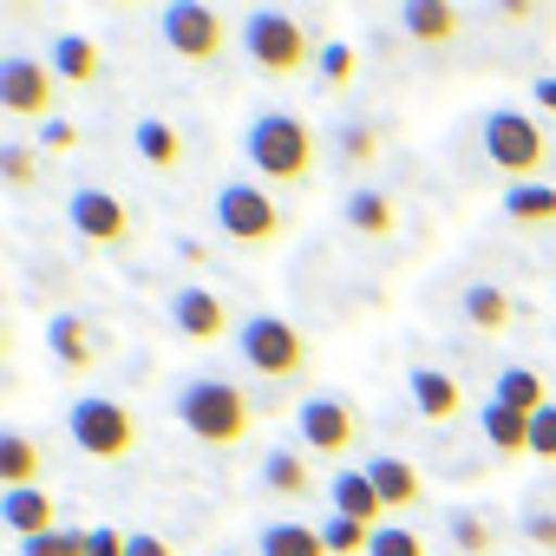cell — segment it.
Segmentation results:
<instances>
[{"instance_id": "obj_1", "label": "cell", "mask_w": 556, "mask_h": 556, "mask_svg": "<svg viewBox=\"0 0 556 556\" xmlns=\"http://www.w3.org/2000/svg\"><path fill=\"white\" fill-rule=\"evenodd\" d=\"M249 164L268 177V184H308L315 177V131L295 118V112H262L242 138Z\"/></svg>"}, {"instance_id": "obj_2", "label": "cell", "mask_w": 556, "mask_h": 556, "mask_svg": "<svg viewBox=\"0 0 556 556\" xmlns=\"http://www.w3.org/2000/svg\"><path fill=\"white\" fill-rule=\"evenodd\" d=\"M242 53H249L262 73H275V79H295V73H308V66L321 60L315 34H308L295 14H282V8H255V14L242 21Z\"/></svg>"}, {"instance_id": "obj_3", "label": "cell", "mask_w": 556, "mask_h": 556, "mask_svg": "<svg viewBox=\"0 0 556 556\" xmlns=\"http://www.w3.org/2000/svg\"><path fill=\"white\" fill-rule=\"evenodd\" d=\"M177 419H184L190 439H203V445H242L249 426H255V406H249L242 387H229V380H190V387L177 393Z\"/></svg>"}, {"instance_id": "obj_4", "label": "cell", "mask_w": 556, "mask_h": 556, "mask_svg": "<svg viewBox=\"0 0 556 556\" xmlns=\"http://www.w3.org/2000/svg\"><path fill=\"white\" fill-rule=\"evenodd\" d=\"M210 216H216L223 242H236V249H249V255H268L275 242H282V229H289L282 210H275V197L255 190V184H223L216 203H210Z\"/></svg>"}, {"instance_id": "obj_5", "label": "cell", "mask_w": 556, "mask_h": 556, "mask_svg": "<svg viewBox=\"0 0 556 556\" xmlns=\"http://www.w3.org/2000/svg\"><path fill=\"white\" fill-rule=\"evenodd\" d=\"M236 348H242V361L262 380H295V374H308V334L295 321H282V315H249L236 328Z\"/></svg>"}, {"instance_id": "obj_6", "label": "cell", "mask_w": 556, "mask_h": 556, "mask_svg": "<svg viewBox=\"0 0 556 556\" xmlns=\"http://www.w3.org/2000/svg\"><path fill=\"white\" fill-rule=\"evenodd\" d=\"M484 157L510 177V184H536V170H543V157H549V138H543V125L536 118H523V112H484Z\"/></svg>"}, {"instance_id": "obj_7", "label": "cell", "mask_w": 556, "mask_h": 556, "mask_svg": "<svg viewBox=\"0 0 556 556\" xmlns=\"http://www.w3.org/2000/svg\"><path fill=\"white\" fill-rule=\"evenodd\" d=\"M66 432H73V445H79L86 458H99V465H118V458H131V445H138V419H131V406H118V400H73Z\"/></svg>"}, {"instance_id": "obj_8", "label": "cell", "mask_w": 556, "mask_h": 556, "mask_svg": "<svg viewBox=\"0 0 556 556\" xmlns=\"http://www.w3.org/2000/svg\"><path fill=\"white\" fill-rule=\"evenodd\" d=\"M157 34H164V47H170L177 60H190V66H210V60H223V47H229L223 14H216V8H197V0H170V8L157 14Z\"/></svg>"}, {"instance_id": "obj_9", "label": "cell", "mask_w": 556, "mask_h": 556, "mask_svg": "<svg viewBox=\"0 0 556 556\" xmlns=\"http://www.w3.org/2000/svg\"><path fill=\"white\" fill-rule=\"evenodd\" d=\"M53 66L47 60H27V53H8L0 60V112H14V118H53Z\"/></svg>"}, {"instance_id": "obj_10", "label": "cell", "mask_w": 556, "mask_h": 556, "mask_svg": "<svg viewBox=\"0 0 556 556\" xmlns=\"http://www.w3.org/2000/svg\"><path fill=\"white\" fill-rule=\"evenodd\" d=\"M302 445H308L315 458H348V452L361 445V413H354L341 393L308 400V406H302Z\"/></svg>"}, {"instance_id": "obj_11", "label": "cell", "mask_w": 556, "mask_h": 556, "mask_svg": "<svg viewBox=\"0 0 556 556\" xmlns=\"http://www.w3.org/2000/svg\"><path fill=\"white\" fill-rule=\"evenodd\" d=\"M66 216H73V229H79V242H92V249H125L131 242V210L112 197V190H73L66 197Z\"/></svg>"}, {"instance_id": "obj_12", "label": "cell", "mask_w": 556, "mask_h": 556, "mask_svg": "<svg viewBox=\"0 0 556 556\" xmlns=\"http://www.w3.org/2000/svg\"><path fill=\"white\" fill-rule=\"evenodd\" d=\"M170 328L184 334V341H203V348H216L223 334H229V308H223V295H210V289H177L170 295Z\"/></svg>"}, {"instance_id": "obj_13", "label": "cell", "mask_w": 556, "mask_h": 556, "mask_svg": "<svg viewBox=\"0 0 556 556\" xmlns=\"http://www.w3.org/2000/svg\"><path fill=\"white\" fill-rule=\"evenodd\" d=\"M400 27L413 47H452L465 34V8H452V0H413V8H400Z\"/></svg>"}, {"instance_id": "obj_14", "label": "cell", "mask_w": 556, "mask_h": 556, "mask_svg": "<svg viewBox=\"0 0 556 556\" xmlns=\"http://www.w3.org/2000/svg\"><path fill=\"white\" fill-rule=\"evenodd\" d=\"M406 393H413L419 419H432V426H452V419L465 413V387H458L452 374H439V367H413V374H406Z\"/></svg>"}, {"instance_id": "obj_15", "label": "cell", "mask_w": 556, "mask_h": 556, "mask_svg": "<svg viewBox=\"0 0 556 556\" xmlns=\"http://www.w3.org/2000/svg\"><path fill=\"white\" fill-rule=\"evenodd\" d=\"M367 478H374V491H380V504H387V510H419V504H426V478H419L400 452L367 458Z\"/></svg>"}, {"instance_id": "obj_16", "label": "cell", "mask_w": 556, "mask_h": 556, "mask_svg": "<svg viewBox=\"0 0 556 556\" xmlns=\"http://www.w3.org/2000/svg\"><path fill=\"white\" fill-rule=\"evenodd\" d=\"M328 504H334V517H354V523H367V530H387V504H380V491H374L367 471H341V478L328 484Z\"/></svg>"}, {"instance_id": "obj_17", "label": "cell", "mask_w": 556, "mask_h": 556, "mask_svg": "<svg viewBox=\"0 0 556 556\" xmlns=\"http://www.w3.org/2000/svg\"><path fill=\"white\" fill-rule=\"evenodd\" d=\"M53 79L60 86H99V73H105V60H99V47L86 40V34H53Z\"/></svg>"}, {"instance_id": "obj_18", "label": "cell", "mask_w": 556, "mask_h": 556, "mask_svg": "<svg viewBox=\"0 0 556 556\" xmlns=\"http://www.w3.org/2000/svg\"><path fill=\"white\" fill-rule=\"evenodd\" d=\"M478 432H484V445H491L497 458H523V452H530V419L510 413L504 400H484V406H478Z\"/></svg>"}, {"instance_id": "obj_19", "label": "cell", "mask_w": 556, "mask_h": 556, "mask_svg": "<svg viewBox=\"0 0 556 556\" xmlns=\"http://www.w3.org/2000/svg\"><path fill=\"white\" fill-rule=\"evenodd\" d=\"M0 517H8V530H14L21 543L60 530V523H53V497H47L40 484H34V491H0Z\"/></svg>"}, {"instance_id": "obj_20", "label": "cell", "mask_w": 556, "mask_h": 556, "mask_svg": "<svg viewBox=\"0 0 556 556\" xmlns=\"http://www.w3.org/2000/svg\"><path fill=\"white\" fill-rule=\"evenodd\" d=\"M47 348H53V361H60L66 374H86V367L99 361V341H92V328H86L79 315H53V321H47Z\"/></svg>"}, {"instance_id": "obj_21", "label": "cell", "mask_w": 556, "mask_h": 556, "mask_svg": "<svg viewBox=\"0 0 556 556\" xmlns=\"http://www.w3.org/2000/svg\"><path fill=\"white\" fill-rule=\"evenodd\" d=\"M40 465H47V452L27 432H0V491H34Z\"/></svg>"}, {"instance_id": "obj_22", "label": "cell", "mask_w": 556, "mask_h": 556, "mask_svg": "<svg viewBox=\"0 0 556 556\" xmlns=\"http://www.w3.org/2000/svg\"><path fill=\"white\" fill-rule=\"evenodd\" d=\"M262 491H275V497H308V491H315L308 458H302L295 445H268V452H262Z\"/></svg>"}, {"instance_id": "obj_23", "label": "cell", "mask_w": 556, "mask_h": 556, "mask_svg": "<svg viewBox=\"0 0 556 556\" xmlns=\"http://www.w3.org/2000/svg\"><path fill=\"white\" fill-rule=\"evenodd\" d=\"M504 216L523 223V229H556V190L536 177V184H510L504 190Z\"/></svg>"}, {"instance_id": "obj_24", "label": "cell", "mask_w": 556, "mask_h": 556, "mask_svg": "<svg viewBox=\"0 0 556 556\" xmlns=\"http://www.w3.org/2000/svg\"><path fill=\"white\" fill-rule=\"evenodd\" d=\"M138 157L151 164V170H177L184 164V131L170 125V118H138Z\"/></svg>"}, {"instance_id": "obj_25", "label": "cell", "mask_w": 556, "mask_h": 556, "mask_svg": "<svg viewBox=\"0 0 556 556\" xmlns=\"http://www.w3.org/2000/svg\"><path fill=\"white\" fill-rule=\"evenodd\" d=\"M348 223H354L361 236L387 242V236L400 229V210H393V197H387V190H348Z\"/></svg>"}, {"instance_id": "obj_26", "label": "cell", "mask_w": 556, "mask_h": 556, "mask_svg": "<svg viewBox=\"0 0 556 556\" xmlns=\"http://www.w3.org/2000/svg\"><path fill=\"white\" fill-rule=\"evenodd\" d=\"M491 400H504L510 413H523V419H536L543 406H549V393H543V374L536 367H504L497 374V387H491Z\"/></svg>"}, {"instance_id": "obj_27", "label": "cell", "mask_w": 556, "mask_h": 556, "mask_svg": "<svg viewBox=\"0 0 556 556\" xmlns=\"http://www.w3.org/2000/svg\"><path fill=\"white\" fill-rule=\"evenodd\" d=\"M255 549H262V556H328L321 523H262Z\"/></svg>"}, {"instance_id": "obj_28", "label": "cell", "mask_w": 556, "mask_h": 556, "mask_svg": "<svg viewBox=\"0 0 556 556\" xmlns=\"http://www.w3.org/2000/svg\"><path fill=\"white\" fill-rule=\"evenodd\" d=\"M465 321H471L478 334H504V328H510V295H504L497 282H471V289H465Z\"/></svg>"}, {"instance_id": "obj_29", "label": "cell", "mask_w": 556, "mask_h": 556, "mask_svg": "<svg viewBox=\"0 0 556 556\" xmlns=\"http://www.w3.org/2000/svg\"><path fill=\"white\" fill-rule=\"evenodd\" d=\"M315 73H321V86H328V92H348V86H354V73H361V53H354L348 40H328V47H321V60H315Z\"/></svg>"}, {"instance_id": "obj_30", "label": "cell", "mask_w": 556, "mask_h": 556, "mask_svg": "<svg viewBox=\"0 0 556 556\" xmlns=\"http://www.w3.org/2000/svg\"><path fill=\"white\" fill-rule=\"evenodd\" d=\"M321 543H328V556H367L374 549V530L354 523V517H328L321 523Z\"/></svg>"}, {"instance_id": "obj_31", "label": "cell", "mask_w": 556, "mask_h": 556, "mask_svg": "<svg viewBox=\"0 0 556 556\" xmlns=\"http://www.w3.org/2000/svg\"><path fill=\"white\" fill-rule=\"evenodd\" d=\"M452 543H458V556H491L497 549V536H491V523L478 517V510H452Z\"/></svg>"}, {"instance_id": "obj_32", "label": "cell", "mask_w": 556, "mask_h": 556, "mask_svg": "<svg viewBox=\"0 0 556 556\" xmlns=\"http://www.w3.org/2000/svg\"><path fill=\"white\" fill-rule=\"evenodd\" d=\"M21 556H92V530H47L21 543Z\"/></svg>"}, {"instance_id": "obj_33", "label": "cell", "mask_w": 556, "mask_h": 556, "mask_svg": "<svg viewBox=\"0 0 556 556\" xmlns=\"http://www.w3.org/2000/svg\"><path fill=\"white\" fill-rule=\"evenodd\" d=\"M367 556H426V536H419V530L387 523V530H374V549H367Z\"/></svg>"}, {"instance_id": "obj_34", "label": "cell", "mask_w": 556, "mask_h": 556, "mask_svg": "<svg viewBox=\"0 0 556 556\" xmlns=\"http://www.w3.org/2000/svg\"><path fill=\"white\" fill-rule=\"evenodd\" d=\"M0 177H8L14 190H34V184H40V164H34V151H27V144H8V151H0Z\"/></svg>"}, {"instance_id": "obj_35", "label": "cell", "mask_w": 556, "mask_h": 556, "mask_svg": "<svg viewBox=\"0 0 556 556\" xmlns=\"http://www.w3.org/2000/svg\"><path fill=\"white\" fill-rule=\"evenodd\" d=\"M530 458H543V465H556V400L530 419Z\"/></svg>"}, {"instance_id": "obj_36", "label": "cell", "mask_w": 556, "mask_h": 556, "mask_svg": "<svg viewBox=\"0 0 556 556\" xmlns=\"http://www.w3.org/2000/svg\"><path fill=\"white\" fill-rule=\"evenodd\" d=\"M92 556H131V530L99 523V530H92Z\"/></svg>"}, {"instance_id": "obj_37", "label": "cell", "mask_w": 556, "mask_h": 556, "mask_svg": "<svg viewBox=\"0 0 556 556\" xmlns=\"http://www.w3.org/2000/svg\"><path fill=\"white\" fill-rule=\"evenodd\" d=\"M40 144H47V151H73V144H79V125H73V118H47Z\"/></svg>"}, {"instance_id": "obj_38", "label": "cell", "mask_w": 556, "mask_h": 556, "mask_svg": "<svg viewBox=\"0 0 556 556\" xmlns=\"http://www.w3.org/2000/svg\"><path fill=\"white\" fill-rule=\"evenodd\" d=\"M523 536L543 543V549H556V510H530V517H523Z\"/></svg>"}, {"instance_id": "obj_39", "label": "cell", "mask_w": 556, "mask_h": 556, "mask_svg": "<svg viewBox=\"0 0 556 556\" xmlns=\"http://www.w3.org/2000/svg\"><path fill=\"white\" fill-rule=\"evenodd\" d=\"M341 151H348V164H374V151H380V144H374V131H361V125H354Z\"/></svg>"}, {"instance_id": "obj_40", "label": "cell", "mask_w": 556, "mask_h": 556, "mask_svg": "<svg viewBox=\"0 0 556 556\" xmlns=\"http://www.w3.org/2000/svg\"><path fill=\"white\" fill-rule=\"evenodd\" d=\"M131 556H177L164 536H131Z\"/></svg>"}, {"instance_id": "obj_41", "label": "cell", "mask_w": 556, "mask_h": 556, "mask_svg": "<svg viewBox=\"0 0 556 556\" xmlns=\"http://www.w3.org/2000/svg\"><path fill=\"white\" fill-rule=\"evenodd\" d=\"M536 8H530V0H504V8H497V21H510V27H523Z\"/></svg>"}, {"instance_id": "obj_42", "label": "cell", "mask_w": 556, "mask_h": 556, "mask_svg": "<svg viewBox=\"0 0 556 556\" xmlns=\"http://www.w3.org/2000/svg\"><path fill=\"white\" fill-rule=\"evenodd\" d=\"M536 105H549V112H556V79H536Z\"/></svg>"}, {"instance_id": "obj_43", "label": "cell", "mask_w": 556, "mask_h": 556, "mask_svg": "<svg viewBox=\"0 0 556 556\" xmlns=\"http://www.w3.org/2000/svg\"><path fill=\"white\" fill-rule=\"evenodd\" d=\"M223 556H236V549H223Z\"/></svg>"}]
</instances>
